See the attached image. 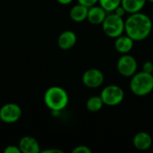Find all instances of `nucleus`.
<instances>
[{"label":"nucleus","instance_id":"obj_1","mask_svg":"<svg viewBox=\"0 0 153 153\" xmlns=\"http://www.w3.org/2000/svg\"><path fill=\"white\" fill-rule=\"evenodd\" d=\"M152 18L142 12L131 13L125 20V32L134 41L146 39L152 32Z\"/></svg>","mask_w":153,"mask_h":153},{"label":"nucleus","instance_id":"obj_2","mask_svg":"<svg viewBox=\"0 0 153 153\" xmlns=\"http://www.w3.org/2000/svg\"><path fill=\"white\" fill-rule=\"evenodd\" d=\"M44 102L53 112H59L67 107L69 103V96L64 88L52 86L45 91Z\"/></svg>","mask_w":153,"mask_h":153},{"label":"nucleus","instance_id":"obj_3","mask_svg":"<svg viewBox=\"0 0 153 153\" xmlns=\"http://www.w3.org/2000/svg\"><path fill=\"white\" fill-rule=\"evenodd\" d=\"M131 91L138 97H145L153 91V75L144 71H140L131 77Z\"/></svg>","mask_w":153,"mask_h":153},{"label":"nucleus","instance_id":"obj_4","mask_svg":"<svg viewBox=\"0 0 153 153\" xmlns=\"http://www.w3.org/2000/svg\"><path fill=\"white\" fill-rule=\"evenodd\" d=\"M101 25L104 33L111 39H116L125 32L124 17L118 16L114 12L108 13Z\"/></svg>","mask_w":153,"mask_h":153},{"label":"nucleus","instance_id":"obj_5","mask_svg":"<svg viewBox=\"0 0 153 153\" xmlns=\"http://www.w3.org/2000/svg\"><path fill=\"white\" fill-rule=\"evenodd\" d=\"M100 97L104 105L108 107H116L121 104L125 100L124 90L116 84H110L104 87L100 92Z\"/></svg>","mask_w":153,"mask_h":153},{"label":"nucleus","instance_id":"obj_6","mask_svg":"<svg viewBox=\"0 0 153 153\" xmlns=\"http://www.w3.org/2000/svg\"><path fill=\"white\" fill-rule=\"evenodd\" d=\"M138 63L134 56L130 54H124L118 58L117 62V70L123 77L131 78L137 73Z\"/></svg>","mask_w":153,"mask_h":153},{"label":"nucleus","instance_id":"obj_7","mask_svg":"<svg viewBox=\"0 0 153 153\" xmlns=\"http://www.w3.org/2000/svg\"><path fill=\"white\" fill-rule=\"evenodd\" d=\"M22 108L16 103H6L0 108V120L6 124L17 122L22 117Z\"/></svg>","mask_w":153,"mask_h":153},{"label":"nucleus","instance_id":"obj_8","mask_svg":"<svg viewBox=\"0 0 153 153\" xmlns=\"http://www.w3.org/2000/svg\"><path fill=\"white\" fill-rule=\"evenodd\" d=\"M104 80V74L97 68H90L86 70L82 76V83L89 89H97L100 87L103 84Z\"/></svg>","mask_w":153,"mask_h":153},{"label":"nucleus","instance_id":"obj_9","mask_svg":"<svg viewBox=\"0 0 153 153\" xmlns=\"http://www.w3.org/2000/svg\"><path fill=\"white\" fill-rule=\"evenodd\" d=\"M108 13L103 7H101L100 4L99 5L94 4V5L89 7L87 20L92 25L102 24V22H104Z\"/></svg>","mask_w":153,"mask_h":153},{"label":"nucleus","instance_id":"obj_10","mask_svg":"<svg viewBox=\"0 0 153 153\" xmlns=\"http://www.w3.org/2000/svg\"><path fill=\"white\" fill-rule=\"evenodd\" d=\"M134 42L135 41L132 39L128 35L122 34L119 37L116 38L115 42H114V47H115V49L121 55L129 54L134 48Z\"/></svg>","mask_w":153,"mask_h":153},{"label":"nucleus","instance_id":"obj_11","mask_svg":"<svg viewBox=\"0 0 153 153\" xmlns=\"http://www.w3.org/2000/svg\"><path fill=\"white\" fill-rule=\"evenodd\" d=\"M133 144L138 151H147L152 146V137L147 132H139L134 136Z\"/></svg>","mask_w":153,"mask_h":153},{"label":"nucleus","instance_id":"obj_12","mask_svg":"<svg viewBox=\"0 0 153 153\" xmlns=\"http://www.w3.org/2000/svg\"><path fill=\"white\" fill-rule=\"evenodd\" d=\"M77 41L76 34L70 30L63 31L57 39V45L63 50H68L73 48Z\"/></svg>","mask_w":153,"mask_h":153},{"label":"nucleus","instance_id":"obj_13","mask_svg":"<svg viewBox=\"0 0 153 153\" xmlns=\"http://www.w3.org/2000/svg\"><path fill=\"white\" fill-rule=\"evenodd\" d=\"M18 146L22 153H39L40 148L38 141L32 136H23L19 141Z\"/></svg>","mask_w":153,"mask_h":153},{"label":"nucleus","instance_id":"obj_14","mask_svg":"<svg viewBox=\"0 0 153 153\" xmlns=\"http://www.w3.org/2000/svg\"><path fill=\"white\" fill-rule=\"evenodd\" d=\"M88 10H89V7L78 3L77 4H74L71 8L70 13H69L70 18L75 22H82L87 20Z\"/></svg>","mask_w":153,"mask_h":153},{"label":"nucleus","instance_id":"obj_15","mask_svg":"<svg viewBox=\"0 0 153 153\" xmlns=\"http://www.w3.org/2000/svg\"><path fill=\"white\" fill-rule=\"evenodd\" d=\"M147 0H122L121 5L129 14L142 12L146 4Z\"/></svg>","mask_w":153,"mask_h":153},{"label":"nucleus","instance_id":"obj_16","mask_svg":"<svg viewBox=\"0 0 153 153\" xmlns=\"http://www.w3.org/2000/svg\"><path fill=\"white\" fill-rule=\"evenodd\" d=\"M104 103L103 100L100 96H91V98H89L86 101V108L92 113H96L101 110V108H103Z\"/></svg>","mask_w":153,"mask_h":153},{"label":"nucleus","instance_id":"obj_17","mask_svg":"<svg viewBox=\"0 0 153 153\" xmlns=\"http://www.w3.org/2000/svg\"><path fill=\"white\" fill-rule=\"evenodd\" d=\"M122 0H99V4L103 7L108 13H112L117 7L121 5Z\"/></svg>","mask_w":153,"mask_h":153},{"label":"nucleus","instance_id":"obj_18","mask_svg":"<svg viewBox=\"0 0 153 153\" xmlns=\"http://www.w3.org/2000/svg\"><path fill=\"white\" fill-rule=\"evenodd\" d=\"M73 153H91V150L86 146V145H79L77 147H75L73 151Z\"/></svg>","mask_w":153,"mask_h":153},{"label":"nucleus","instance_id":"obj_19","mask_svg":"<svg viewBox=\"0 0 153 153\" xmlns=\"http://www.w3.org/2000/svg\"><path fill=\"white\" fill-rule=\"evenodd\" d=\"M142 71H144L146 73L149 74H152L153 72V62L152 61H146L143 63V67H142Z\"/></svg>","mask_w":153,"mask_h":153},{"label":"nucleus","instance_id":"obj_20","mask_svg":"<svg viewBox=\"0 0 153 153\" xmlns=\"http://www.w3.org/2000/svg\"><path fill=\"white\" fill-rule=\"evenodd\" d=\"M4 153H21V150L19 148V146H15V145H8L4 150Z\"/></svg>","mask_w":153,"mask_h":153},{"label":"nucleus","instance_id":"obj_21","mask_svg":"<svg viewBox=\"0 0 153 153\" xmlns=\"http://www.w3.org/2000/svg\"><path fill=\"white\" fill-rule=\"evenodd\" d=\"M79 4H82L87 7H91L94 4H97L99 0H77Z\"/></svg>","mask_w":153,"mask_h":153},{"label":"nucleus","instance_id":"obj_22","mask_svg":"<svg viewBox=\"0 0 153 153\" xmlns=\"http://www.w3.org/2000/svg\"><path fill=\"white\" fill-rule=\"evenodd\" d=\"M114 13H115L116 14H117L118 16H121V17H124V16H125V14L126 13V12L125 8H124L122 5H119L118 7H117V8H116V10L114 11Z\"/></svg>","mask_w":153,"mask_h":153},{"label":"nucleus","instance_id":"obj_23","mask_svg":"<svg viewBox=\"0 0 153 153\" xmlns=\"http://www.w3.org/2000/svg\"><path fill=\"white\" fill-rule=\"evenodd\" d=\"M41 152L43 153H63V151L58 150V149H47V150H43L41 151Z\"/></svg>","mask_w":153,"mask_h":153},{"label":"nucleus","instance_id":"obj_24","mask_svg":"<svg viewBox=\"0 0 153 153\" xmlns=\"http://www.w3.org/2000/svg\"><path fill=\"white\" fill-rule=\"evenodd\" d=\"M60 4H64V5H67L69 4H71L74 0H56Z\"/></svg>","mask_w":153,"mask_h":153},{"label":"nucleus","instance_id":"obj_25","mask_svg":"<svg viewBox=\"0 0 153 153\" xmlns=\"http://www.w3.org/2000/svg\"><path fill=\"white\" fill-rule=\"evenodd\" d=\"M147 2H150V3H152L153 4V0H147Z\"/></svg>","mask_w":153,"mask_h":153},{"label":"nucleus","instance_id":"obj_26","mask_svg":"<svg viewBox=\"0 0 153 153\" xmlns=\"http://www.w3.org/2000/svg\"><path fill=\"white\" fill-rule=\"evenodd\" d=\"M152 16H153V8H152Z\"/></svg>","mask_w":153,"mask_h":153},{"label":"nucleus","instance_id":"obj_27","mask_svg":"<svg viewBox=\"0 0 153 153\" xmlns=\"http://www.w3.org/2000/svg\"><path fill=\"white\" fill-rule=\"evenodd\" d=\"M152 75H153V72H152Z\"/></svg>","mask_w":153,"mask_h":153},{"label":"nucleus","instance_id":"obj_28","mask_svg":"<svg viewBox=\"0 0 153 153\" xmlns=\"http://www.w3.org/2000/svg\"><path fill=\"white\" fill-rule=\"evenodd\" d=\"M152 34H153V30H152Z\"/></svg>","mask_w":153,"mask_h":153}]
</instances>
